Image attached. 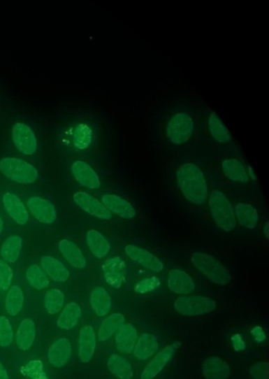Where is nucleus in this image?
I'll return each instance as SVG.
<instances>
[{
	"label": "nucleus",
	"instance_id": "nucleus-1",
	"mask_svg": "<svg viewBox=\"0 0 269 379\" xmlns=\"http://www.w3.org/2000/svg\"><path fill=\"white\" fill-rule=\"evenodd\" d=\"M206 106L187 99L162 103L151 120L152 136L173 148H183L203 136Z\"/></svg>",
	"mask_w": 269,
	"mask_h": 379
},
{
	"label": "nucleus",
	"instance_id": "nucleus-2",
	"mask_svg": "<svg viewBox=\"0 0 269 379\" xmlns=\"http://www.w3.org/2000/svg\"><path fill=\"white\" fill-rule=\"evenodd\" d=\"M176 181L184 197L191 203L203 205L208 199V185L203 171L194 163H184L176 170Z\"/></svg>",
	"mask_w": 269,
	"mask_h": 379
},
{
	"label": "nucleus",
	"instance_id": "nucleus-3",
	"mask_svg": "<svg viewBox=\"0 0 269 379\" xmlns=\"http://www.w3.org/2000/svg\"><path fill=\"white\" fill-rule=\"evenodd\" d=\"M0 172L9 180L21 185H32L39 177L38 171L33 164L16 157L1 159Z\"/></svg>",
	"mask_w": 269,
	"mask_h": 379
},
{
	"label": "nucleus",
	"instance_id": "nucleus-4",
	"mask_svg": "<svg viewBox=\"0 0 269 379\" xmlns=\"http://www.w3.org/2000/svg\"><path fill=\"white\" fill-rule=\"evenodd\" d=\"M191 262L201 273L214 284L226 285L229 283V271L214 257L203 252H195L191 256Z\"/></svg>",
	"mask_w": 269,
	"mask_h": 379
},
{
	"label": "nucleus",
	"instance_id": "nucleus-5",
	"mask_svg": "<svg viewBox=\"0 0 269 379\" xmlns=\"http://www.w3.org/2000/svg\"><path fill=\"white\" fill-rule=\"evenodd\" d=\"M212 217L220 229L225 231H233L236 218L233 207L226 195L219 191H213L210 197Z\"/></svg>",
	"mask_w": 269,
	"mask_h": 379
},
{
	"label": "nucleus",
	"instance_id": "nucleus-6",
	"mask_svg": "<svg viewBox=\"0 0 269 379\" xmlns=\"http://www.w3.org/2000/svg\"><path fill=\"white\" fill-rule=\"evenodd\" d=\"M68 133L73 148L80 151L89 149L98 136L105 134L101 126L91 120L79 121Z\"/></svg>",
	"mask_w": 269,
	"mask_h": 379
},
{
	"label": "nucleus",
	"instance_id": "nucleus-7",
	"mask_svg": "<svg viewBox=\"0 0 269 379\" xmlns=\"http://www.w3.org/2000/svg\"><path fill=\"white\" fill-rule=\"evenodd\" d=\"M210 139L212 143L219 145H227L233 142L231 134L223 121L215 112L205 108L203 119V136Z\"/></svg>",
	"mask_w": 269,
	"mask_h": 379
},
{
	"label": "nucleus",
	"instance_id": "nucleus-8",
	"mask_svg": "<svg viewBox=\"0 0 269 379\" xmlns=\"http://www.w3.org/2000/svg\"><path fill=\"white\" fill-rule=\"evenodd\" d=\"M174 308L182 315L200 316L212 313L217 308V303L205 296H182L176 299Z\"/></svg>",
	"mask_w": 269,
	"mask_h": 379
},
{
	"label": "nucleus",
	"instance_id": "nucleus-9",
	"mask_svg": "<svg viewBox=\"0 0 269 379\" xmlns=\"http://www.w3.org/2000/svg\"><path fill=\"white\" fill-rule=\"evenodd\" d=\"M12 140L18 151L24 155H33L38 150V140L32 128L17 122L11 130Z\"/></svg>",
	"mask_w": 269,
	"mask_h": 379
},
{
	"label": "nucleus",
	"instance_id": "nucleus-10",
	"mask_svg": "<svg viewBox=\"0 0 269 379\" xmlns=\"http://www.w3.org/2000/svg\"><path fill=\"white\" fill-rule=\"evenodd\" d=\"M181 345L180 341H175V343L165 347L163 350L157 354L156 357L145 366L140 379H154L160 374Z\"/></svg>",
	"mask_w": 269,
	"mask_h": 379
},
{
	"label": "nucleus",
	"instance_id": "nucleus-11",
	"mask_svg": "<svg viewBox=\"0 0 269 379\" xmlns=\"http://www.w3.org/2000/svg\"><path fill=\"white\" fill-rule=\"evenodd\" d=\"M103 276L106 283L114 289H119L124 284L126 266L125 262L120 257H113L107 259L102 267Z\"/></svg>",
	"mask_w": 269,
	"mask_h": 379
},
{
	"label": "nucleus",
	"instance_id": "nucleus-12",
	"mask_svg": "<svg viewBox=\"0 0 269 379\" xmlns=\"http://www.w3.org/2000/svg\"><path fill=\"white\" fill-rule=\"evenodd\" d=\"M125 253L136 264L152 272L160 273L163 270V262L148 250L134 245H127Z\"/></svg>",
	"mask_w": 269,
	"mask_h": 379
},
{
	"label": "nucleus",
	"instance_id": "nucleus-13",
	"mask_svg": "<svg viewBox=\"0 0 269 379\" xmlns=\"http://www.w3.org/2000/svg\"><path fill=\"white\" fill-rule=\"evenodd\" d=\"M73 201L84 211L90 215L102 220L112 218V213L103 206L99 200L84 192H79L73 194Z\"/></svg>",
	"mask_w": 269,
	"mask_h": 379
},
{
	"label": "nucleus",
	"instance_id": "nucleus-14",
	"mask_svg": "<svg viewBox=\"0 0 269 379\" xmlns=\"http://www.w3.org/2000/svg\"><path fill=\"white\" fill-rule=\"evenodd\" d=\"M28 207L32 215L45 224H52L57 220V210L50 201L40 197H33L28 201Z\"/></svg>",
	"mask_w": 269,
	"mask_h": 379
},
{
	"label": "nucleus",
	"instance_id": "nucleus-15",
	"mask_svg": "<svg viewBox=\"0 0 269 379\" xmlns=\"http://www.w3.org/2000/svg\"><path fill=\"white\" fill-rule=\"evenodd\" d=\"M71 171L77 182L83 187L95 190L101 186L99 176L96 171L87 163L77 161L72 164Z\"/></svg>",
	"mask_w": 269,
	"mask_h": 379
},
{
	"label": "nucleus",
	"instance_id": "nucleus-16",
	"mask_svg": "<svg viewBox=\"0 0 269 379\" xmlns=\"http://www.w3.org/2000/svg\"><path fill=\"white\" fill-rule=\"evenodd\" d=\"M102 204L107 209L118 217L126 220L133 219L136 216V211L133 206L126 199L115 194L103 195Z\"/></svg>",
	"mask_w": 269,
	"mask_h": 379
},
{
	"label": "nucleus",
	"instance_id": "nucleus-17",
	"mask_svg": "<svg viewBox=\"0 0 269 379\" xmlns=\"http://www.w3.org/2000/svg\"><path fill=\"white\" fill-rule=\"evenodd\" d=\"M168 286L170 291L180 295L191 294L195 289L194 280L185 271L174 269L170 271Z\"/></svg>",
	"mask_w": 269,
	"mask_h": 379
},
{
	"label": "nucleus",
	"instance_id": "nucleus-18",
	"mask_svg": "<svg viewBox=\"0 0 269 379\" xmlns=\"http://www.w3.org/2000/svg\"><path fill=\"white\" fill-rule=\"evenodd\" d=\"M96 335L91 326H85L78 338V356L81 362L87 364L93 358L96 350Z\"/></svg>",
	"mask_w": 269,
	"mask_h": 379
},
{
	"label": "nucleus",
	"instance_id": "nucleus-19",
	"mask_svg": "<svg viewBox=\"0 0 269 379\" xmlns=\"http://www.w3.org/2000/svg\"><path fill=\"white\" fill-rule=\"evenodd\" d=\"M72 348L70 341L60 338L54 341L48 350V360L54 368H63L71 357Z\"/></svg>",
	"mask_w": 269,
	"mask_h": 379
},
{
	"label": "nucleus",
	"instance_id": "nucleus-20",
	"mask_svg": "<svg viewBox=\"0 0 269 379\" xmlns=\"http://www.w3.org/2000/svg\"><path fill=\"white\" fill-rule=\"evenodd\" d=\"M3 203L10 217L20 225L27 224L29 221V213L26 206L17 195L7 193L3 195Z\"/></svg>",
	"mask_w": 269,
	"mask_h": 379
},
{
	"label": "nucleus",
	"instance_id": "nucleus-21",
	"mask_svg": "<svg viewBox=\"0 0 269 379\" xmlns=\"http://www.w3.org/2000/svg\"><path fill=\"white\" fill-rule=\"evenodd\" d=\"M41 262L45 274L56 283H64L69 279V271L67 270L62 262L53 258V257L44 256Z\"/></svg>",
	"mask_w": 269,
	"mask_h": 379
},
{
	"label": "nucleus",
	"instance_id": "nucleus-22",
	"mask_svg": "<svg viewBox=\"0 0 269 379\" xmlns=\"http://www.w3.org/2000/svg\"><path fill=\"white\" fill-rule=\"evenodd\" d=\"M137 335L136 328L130 324H124L119 327L115 336V345L117 350L122 353H131L136 346Z\"/></svg>",
	"mask_w": 269,
	"mask_h": 379
},
{
	"label": "nucleus",
	"instance_id": "nucleus-23",
	"mask_svg": "<svg viewBox=\"0 0 269 379\" xmlns=\"http://www.w3.org/2000/svg\"><path fill=\"white\" fill-rule=\"evenodd\" d=\"M203 375L206 379H228L231 369L222 359L213 357L207 359L203 366Z\"/></svg>",
	"mask_w": 269,
	"mask_h": 379
},
{
	"label": "nucleus",
	"instance_id": "nucleus-24",
	"mask_svg": "<svg viewBox=\"0 0 269 379\" xmlns=\"http://www.w3.org/2000/svg\"><path fill=\"white\" fill-rule=\"evenodd\" d=\"M59 249L66 260L73 267L81 270L87 266V260L76 243L68 240H63L59 243Z\"/></svg>",
	"mask_w": 269,
	"mask_h": 379
},
{
	"label": "nucleus",
	"instance_id": "nucleus-25",
	"mask_svg": "<svg viewBox=\"0 0 269 379\" xmlns=\"http://www.w3.org/2000/svg\"><path fill=\"white\" fill-rule=\"evenodd\" d=\"M224 175L232 182L247 183L249 176L243 164L235 158L225 159L222 162Z\"/></svg>",
	"mask_w": 269,
	"mask_h": 379
},
{
	"label": "nucleus",
	"instance_id": "nucleus-26",
	"mask_svg": "<svg viewBox=\"0 0 269 379\" xmlns=\"http://www.w3.org/2000/svg\"><path fill=\"white\" fill-rule=\"evenodd\" d=\"M90 304L97 316H106L112 308V299L105 289L97 287L91 293Z\"/></svg>",
	"mask_w": 269,
	"mask_h": 379
},
{
	"label": "nucleus",
	"instance_id": "nucleus-27",
	"mask_svg": "<svg viewBox=\"0 0 269 379\" xmlns=\"http://www.w3.org/2000/svg\"><path fill=\"white\" fill-rule=\"evenodd\" d=\"M36 338V327L33 320H24L18 327L16 342L21 350L27 351L32 347Z\"/></svg>",
	"mask_w": 269,
	"mask_h": 379
},
{
	"label": "nucleus",
	"instance_id": "nucleus-28",
	"mask_svg": "<svg viewBox=\"0 0 269 379\" xmlns=\"http://www.w3.org/2000/svg\"><path fill=\"white\" fill-rule=\"evenodd\" d=\"M87 242L90 252L97 259H103L109 253L110 243L103 235L95 229L88 231Z\"/></svg>",
	"mask_w": 269,
	"mask_h": 379
},
{
	"label": "nucleus",
	"instance_id": "nucleus-29",
	"mask_svg": "<svg viewBox=\"0 0 269 379\" xmlns=\"http://www.w3.org/2000/svg\"><path fill=\"white\" fill-rule=\"evenodd\" d=\"M158 342L154 335L144 334L134 346V357L139 360L148 359L158 350Z\"/></svg>",
	"mask_w": 269,
	"mask_h": 379
},
{
	"label": "nucleus",
	"instance_id": "nucleus-30",
	"mask_svg": "<svg viewBox=\"0 0 269 379\" xmlns=\"http://www.w3.org/2000/svg\"><path fill=\"white\" fill-rule=\"evenodd\" d=\"M82 317V310L76 303L66 306L57 320V326L62 329L69 330L75 327Z\"/></svg>",
	"mask_w": 269,
	"mask_h": 379
},
{
	"label": "nucleus",
	"instance_id": "nucleus-31",
	"mask_svg": "<svg viewBox=\"0 0 269 379\" xmlns=\"http://www.w3.org/2000/svg\"><path fill=\"white\" fill-rule=\"evenodd\" d=\"M235 215L241 225L249 229L256 228L259 223V213L249 204L238 203L235 206Z\"/></svg>",
	"mask_w": 269,
	"mask_h": 379
},
{
	"label": "nucleus",
	"instance_id": "nucleus-32",
	"mask_svg": "<svg viewBox=\"0 0 269 379\" xmlns=\"http://www.w3.org/2000/svg\"><path fill=\"white\" fill-rule=\"evenodd\" d=\"M110 371L119 379H132L133 373L131 364L119 355H112L108 362Z\"/></svg>",
	"mask_w": 269,
	"mask_h": 379
},
{
	"label": "nucleus",
	"instance_id": "nucleus-33",
	"mask_svg": "<svg viewBox=\"0 0 269 379\" xmlns=\"http://www.w3.org/2000/svg\"><path fill=\"white\" fill-rule=\"evenodd\" d=\"M22 246V238L20 236H12L3 243L0 254L6 262L15 264L20 259Z\"/></svg>",
	"mask_w": 269,
	"mask_h": 379
},
{
	"label": "nucleus",
	"instance_id": "nucleus-34",
	"mask_svg": "<svg viewBox=\"0 0 269 379\" xmlns=\"http://www.w3.org/2000/svg\"><path fill=\"white\" fill-rule=\"evenodd\" d=\"M125 317L119 313H114L106 317L103 321L99 329V338L102 341H106L112 337L113 334L118 330L119 327L124 325Z\"/></svg>",
	"mask_w": 269,
	"mask_h": 379
},
{
	"label": "nucleus",
	"instance_id": "nucleus-35",
	"mask_svg": "<svg viewBox=\"0 0 269 379\" xmlns=\"http://www.w3.org/2000/svg\"><path fill=\"white\" fill-rule=\"evenodd\" d=\"M24 303V295L20 286H12L6 297L5 308L7 313L11 316H16L20 313Z\"/></svg>",
	"mask_w": 269,
	"mask_h": 379
},
{
	"label": "nucleus",
	"instance_id": "nucleus-36",
	"mask_svg": "<svg viewBox=\"0 0 269 379\" xmlns=\"http://www.w3.org/2000/svg\"><path fill=\"white\" fill-rule=\"evenodd\" d=\"M65 301L64 293L59 289H51L45 296V308L49 315H56L62 310Z\"/></svg>",
	"mask_w": 269,
	"mask_h": 379
},
{
	"label": "nucleus",
	"instance_id": "nucleus-37",
	"mask_svg": "<svg viewBox=\"0 0 269 379\" xmlns=\"http://www.w3.org/2000/svg\"><path fill=\"white\" fill-rule=\"evenodd\" d=\"M27 279L29 284L38 290L45 289L49 285L47 275L36 265L30 266L28 268Z\"/></svg>",
	"mask_w": 269,
	"mask_h": 379
},
{
	"label": "nucleus",
	"instance_id": "nucleus-38",
	"mask_svg": "<svg viewBox=\"0 0 269 379\" xmlns=\"http://www.w3.org/2000/svg\"><path fill=\"white\" fill-rule=\"evenodd\" d=\"M21 371L22 375L30 379H48L44 371V366L39 359L30 360L22 366Z\"/></svg>",
	"mask_w": 269,
	"mask_h": 379
},
{
	"label": "nucleus",
	"instance_id": "nucleus-39",
	"mask_svg": "<svg viewBox=\"0 0 269 379\" xmlns=\"http://www.w3.org/2000/svg\"><path fill=\"white\" fill-rule=\"evenodd\" d=\"M14 339L13 329L7 317L0 316V346L8 347Z\"/></svg>",
	"mask_w": 269,
	"mask_h": 379
},
{
	"label": "nucleus",
	"instance_id": "nucleus-40",
	"mask_svg": "<svg viewBox=\"0 0 269 379\" xmlns=\"http://www.w3.org/2000/svg\"><path fill=\"white\" fill-rule=\"evenodd\" d=\"M161 285V280L157 277H152L140 280L134 286V291L139 294H145V293L154 292Z\"/></svg>",
	"mask_w": 269,
	"mask_h": 379
},
{
	"label": "nucleus",
	"instance_id": "nucleus-41",
	"mask_svg": "<svg viewBox=\"0 0 269 379\" xmlns=\"http://www.w3.org/2000/svg\"><path fill=\"white\" fill-rule=\"evenodd\" d=\"M14 273L10 266L4 261L0 260V288L8 290L13 280Z\"/></svg>",
	"mask_w": 269,
	"mask_h": 379
},
{
	"label": "nucleus",
	"instance_id": "nucleus-42",
	"mask_svg": "<svg viewBox=\"0 0 269 379\" xmlns=\"http://www.w3.org/2000/svg\"><path fill=\"white\" fill-rule=\"evenodd\" d=\"M250 374H252L254 379H268V363L260 362L255 364L250 369Z\"/></svg>",
	"mask_w": 269,
	"mask_h": 379
},
{
	"label": "nucleus",
	"instance_id": "nucleus-43",
	"mask_svg": "<svg viewBox=\"0 0 269 379\" xmlns=\"http://www.w3.org/2000/svg\"><path fill=\"white\" fill-rule=\"evenodd\" d=\"M231 342L236 351L244 350L245 348H246V344H245L240 335H234L233 337L231 338Z\"/></svg>",
	"mask_w": 269,
	"mask_h": 379
},
{
	"label": "nucleus",
	"instance_id": "nucleus-44",
	"mask_svg": "<svg viewBox=\"0 0 269 379\" xmlns=\"http://www.w3.org/2000/svg\"><path fill=\"white\" fill-rule=\"evenodd\" d=\"M252 333L256 341L262 342L266 340V334L261 327H256L254 328Z\"/></svg>",
	"mask_w": 269,
	"mask_h": 379
},
{
	"label": "nucleus",
	"instance_id": "nucleus-45",
	"mask_svg": "<svg viewBox=\"0 0 269 379\" xmlns=\"http://www.w3.org/2000/svg\"><path fill=\"white\" fill-rule=\"evenodd\" d=\"M0 379H10L8 371L1 363H0Z\"/></svg>",
	"mask_w": 269,
	"mask_h": 379
},
{
	"label": "nucleus",
	"instance_id": "nucleus-46",
	"mask_svg": "<svg viewBox=\"0 0 269 379\" xmlns=\"http://www.w3.org/2000/svg\"><path fill=\"white\" fill-rule=\"evenodd\" d=\"M3 229V222L1 217H0V234H1Z\"/></svg>",
	"mask_w": 269,
	"mask_h": 379
}]
</instances>
